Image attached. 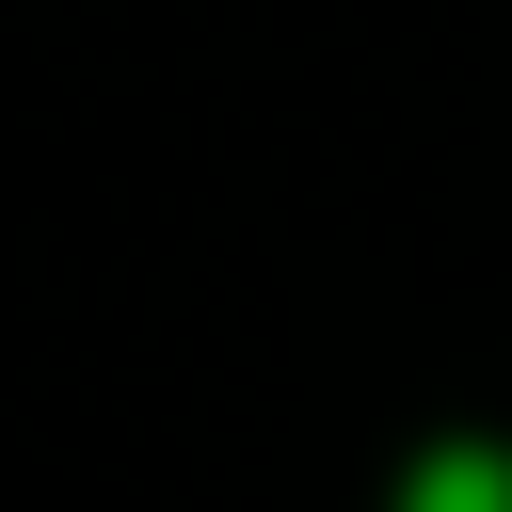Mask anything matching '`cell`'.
<instances>
[{
  "mask_svg": "<svg viewBox=\"0 0 512 512\" xmlns=\"http://www.w3.org/2000/svg\"><path fill=\"white\" fill-rule=\"evenodd\" d=\"M416 512H512V464H496V448H448V464L416 480Z\"/></svg>",
  "mask_w": 512,
  "mask_h": 512,
  "instance_id": "cell-1",
  "label": "cell"
}]
</instances>
